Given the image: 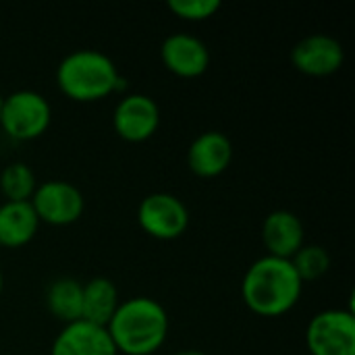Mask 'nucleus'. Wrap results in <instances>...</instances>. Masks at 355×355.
<instances>
[{
	"instance_id": "f257e3e1",
	"label": "nucleus",
	"mask_w": 355,
	"mask_h": 355,
	"mask_svg": "<svg viewBox=\"0 0 355 355\" xmlns=\"http://www.w3.org/2000/svg\"><path fill=\"white\" fill-rule=\"evenodd\" d=\"M304 291V283L291 260L262 256L243 275L241 297L262 318H279L291 312Z\"/></svg>"
},
{
	"instance_id": "20e7f679",
	"label": "nucleus",
	"mask_w": 355,
	"mask_h": 355,
	"mask_svg": "<svg viewBox=\"0 0 355 355\" xmlns=\"http://www.w3.org/2000/svg\"><path fill=\"white\" fill-rule=\"evenodd\" d=\"M50 123L52 108L40 92L19 89L2 100L0 127L15 141H31L42 137Z\"/></svg>"
},
{
	"instance_id": "dca6fc26",
	"label": "nucleus",
	"mask_w": 355,
	"mask_h": 355,
	"mask_svg": "<svg viewBox=\"0 0 355 355\" xmlns=\"http://www.w3.org/2000/svg\"><path fill=\"white\" fill-rule=\"evenodd\" d=\"M81 304H83V285L71 277L56 279L46 293V306L54 318L64 324L81 320Z\"/></svg>"
},
{
	"instance_id": "f03ea898",
	"label": "nucleus",
	"mask_w": 355,
	"mask_h": 355,
	"mask_svg": "<svg viewBox=\"0 0 355 355\" xmlns=\"http://www.w3.org/2000/svg\"><path fill=\"white\" fill-rule=\"evenodd\" d=\"M171 320L162 304L152 297H129L121 302L106 331L123 355H154L168 337Z\"/></svg>"
},
{
	"instance_id": "f8f14e48",
	"label": "nucleus",
	"mask_w": 355,
	"mask_h": 355,
	"mask_svg": "<svg viewBox=\"0 0 355 355\" xmlns=\"http://www.w3.org/2000/svg\"><path fill=\"white\" fill-rule=\"evenodd\" d=\"M231 160H233V144L220 131L200 133L187 150L189 171L202 179H214L223 175L229 168Z\"/></svg>"
},
{
	"instance_id": "423d86ee",
	"label": "nucleus",
	"mask_w": 355,
	"mask_h": 355,
	"mask_svg": "<svg viewBox=\"0 0 355 355\" xmlns=\"http://www.w3.org/2000/svg\"><path fill=\"white\" fill-rule=\"evenodd\" d=\"M137 223L150 237L158 241H173L187 231L189 210L177 196L156 191L141 200L137 208Z\"/></svg>"
},
{
	"instance_id": "a211bd4d",
	"label": "nucleus",
	"mask_w": 355,
	"mask_h": 355,
	"mask_svg": "<svg viewBox=\"0 0 355 355\" xmlns=\"http://www.w3.org/2000/svg\"><path fill=\"white\" fill-rule=\"evenodd\" d=\"M291 264L295 268V272L300 275L302 283H314L318 279H322L329 268H331V256L329 252L322 248V245H316V243H306L293 258H291Z\"/></svg>"
},
{
	"instance_id": "ddd939ff",
	"label": "nucleus",
	"mask_w": 355,
	"mask_h": 355,
	"mask_svg": "<svg viewBox=\"0 0 355 355\" xmlns=\"http://www.w3.org/2000/svg\"><path fill=\"white\" fill-rule=\"evenodd\" d=\"M50 355H119L104 327L77 320L56 335Z\"/></svg>"
},
{
	"instance_id": "7ed1b4c3",
	"label": "nucleus",
	"mask_w": 355,
	"mask_h": 355,
	"mask_svg": "<svg viewBox=\"0 0 355 355\" xmlns=\"http://www.w3.org/2000/svg\"><path fill=\"white\" fill-rule=\"evenodd\" d=\"M56 83L73 102H98L125 89L112 58L92 48L67 54L56 67Z\"/></svg>"
},
{
	"instance_id": "9b49d317",
	"label": "nucleus",
	"mask_w": 355,
	"mask_h": 355,
	"mask_svg": "<svg viewBox=\"0 0 355 355\" xmlns=\"http://www.w3.org/2000/svg\"><path fill=\"white\" fill-rule=\"evenodd\" d=\"M262 241L266 256L291 260L306 245V227L302 218L289 210H275L262 223Z\"/></svg>"
},
{
	"instance_id": "9d476101",
	"label": "nucleus",
	"mask_w": 355,
	"mask_h": 355,
	"mask_svg": "<svg viewBox=\"0 0 355 355\" xmlns=\"http://www.w3.org/2000/svg\"><path fill=\"white\" fill-rule=\"evenodd\" d=\"M160 58L166 71L183 79H196L210 67L208 46L189 33H173L160 46Z\"/></svg>"
},
{
	"instance_id": "0eeeda50",
	"label": "nucleus",
	"mask_w": 355,
	"mask_h": 355,
	"mask_svg": "<svg viewBox=\"0 0 355 355\" xmlns=\"http://www.w3.org/2000/svg\"><path fill=\"white\" fill-rule=\"evenodd\" d=\"M40 223L67 227L81 218L85 210L83 193L69 181H44L29 200Z\"/></svg>"
},
{
	"instance_id": "4468645a",
	"label": "nucleus",
	"mask_w": 355,
	"mask_h": 355,
	"mask_svg": "<svg viewBox=\"0 0 355 355\" xmlns=\"http://www.w3.org/2000/svg\"><path fill=\"white\" fill-rule=\"evenodd\" d=\"M40 229V218L29 202L0 204V245L17 250L27 245Z\"/></svg>"
},
{
	"instance_id": "6e6552de",
	"label": "nucleus",
	"mask_w": 355,
	"mask_h": 355,
	"mask_svg": "<svg viewBox=\"0 0 355 355\" xmlns=\"http://www.w3.org/2000/svg\"><path fill=\"white\" fill-rule=\"evenodd\" d=\"M114 133L129 141H148L160 127V108L154 98L146 94H129L114 106L112 112Z\"/></svg>"
},
{
	"instance_id": "f3484780",
	"label": "nucleus",
	"mask_w": 355,
	"mask_h": 355,
	"mask_svg": "<svg viewBox=\"0 0 355 355\" xmlns=\"http://www.w3.org/2000/svg\"><path fill=\"white\" fill-rule=\"evenodd\" d=\"M37 185L35 173L25 162H12L0 171V193L4 202H29Z\"/></svg>"
},
{
	"instance_id": "39448f33",
	"label": "nucleus",
	"mask_w": 355,
	"mask_h": 355,
	"mask_svg": "<svg viewBox=\"0 0 355 355\" xmlns=\"http://www.w3.org/2000/svg\"><path fill=\"white\" fill-rule=\"evenodd\" d=\"M306 345L312 355H355L354 310L318 312L306 329Z\"/></svg>"
},
{
	"instance_id": "aec40b11",
	"label": "nucleus",
	"mask_w": 355,
	"mask_h": 355,
	"mask_svg": "<svg viewBox=\"0 0 355 355\" xmlns=\"http://www.w3.org/2000/svg\"><path fill=\"white\" fill-rule=\"evenodd\" d=\"M173 355H206L204 352H198V349H183V352H177Z\"/></svg>"
},
{
	"instance_id": "4be33fe9",
	"label": "nucleus",
	"mask_w": 355,
	"mask_h": 355,
	"mask_svg": "<svg viewBox=\"0 0 355 355\" xmlns=\"http://www.w3.org/2000/svg\"><path fill=\"white\" fill-rule=\"evenodd\" d=\"M2 100H4V96L0 94V108H2Z\"/></svg>"
},
{
	"instance_id": "412c9836",
	"label": "nucleus",
	"mask_w": 355,
	"mask_h": 355,
	"mask_svg": "<svg viewBox=\"0 0 355 355\" xmlns=\"http://www.w3.org/2000/svg\"><path fill=\"white\" fill-rule=\"evenodd\" d=\"M2 289H4V277H2V270H0V295H2Z\"/></svg>"
},
{
	"instance_id": "2eb2a0df",
	"label": "nucleus",
	"mask_w": 355,
	"mask_h": 355,
	"mask_svg": "<svg viewBox=\"0 0 355 355\" xmlns=\"http://www.w3.org/2000/svg\"><path fill=\"white\" fill-rule=\"evenodd\" d=\"M119 306H121L119 291H116V287H114V283L110 279L96 277V279L87 281L83 285L81 320L106 329Z\"/></svg>"
},
{
	"instance_id": "6ab92c4d",
	"label": "nucleus",
	"mask_w": 355,
	"mask_h": 355,
	"mask_svg": "<svg viewBox=\"0 0 355 355\" xmlns=\"http://www.w3.org/2000/svg\"><path fill=\"white\" fill-rule=\"evenodd\" d=\"M166 6L175 17L191 23L206 21L220 10L218 0H168Z\"/></svg>"
},
{
	"instance_id": "1a4fd4ad",
	"label": "nucleus",
	"mask_w": 355,
	"mask_h": 355,
	"mask_svg": "<svg viewBox=\"0 0 355 355\" xmlns=\"http://www.w3.org/2000/svg\"><path fill=\"white\" fill-rule=\"evenodd\" d=\"M345 50L341 42L327 33H312L291 50L293 67L310 77H329L343 67Z\"/></svg>"
}]
</instances>
